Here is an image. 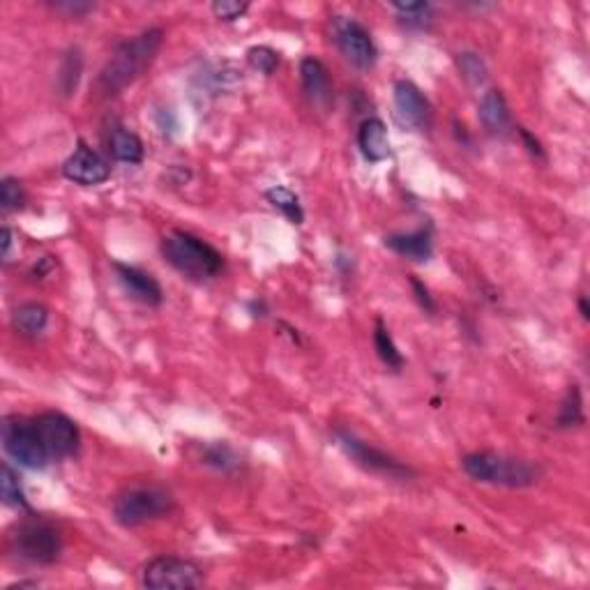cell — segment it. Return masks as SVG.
I'll return each mask as SVG.
<instances>
[{
	"mask_svg": "<svg viewBox=\"0 0 590 590\" xmlns=\"http://www.w3.org/2000/svg\"><path fill=\"white\" fill-rule=\"evenodd\" d=\"M164 42V31L162 28H148L134 37H127L125 42L115 46L106 65L102 67L100 76L95 81V93L100 97H113L123 93L127 85L134 84L136 79L151 70L155 63L157 54Z\"/></svg>",
	"mask_w": 590,
	"mask_h": 590,
	"instance_id": "6da1fadb",
	"label": "cell"
},
{
	"mask_svg": "<svg viewBox=\"0 0 590 590\" xmlns=\"http://www.w3.org/2000/svg\"><path fill=\"white\" fill-rule=\"evenodd\" d=\"M466 476L480 485L494 487H510V489H524L540 482L545 476L537 461L519 459V457H506L498 452H470L461 459Z\"/></svg>",
	"mask_w": 590,
	"mask_h": 590,
	"instance_id": "7a4b0ae2",
	"label": "cell"
},
{
	"mask_svg": "<svg viewBox=\"0 0 590 590\" xmlns=\"http://www.w3.org/2000/svg\"><path fill=\"white\" fill-rule=\"evenodd\" d=\"M162 256L173 270L192 281H208L224 268V256L190 231L175 229L162 238Z\"/></svg>",
	"mask_w": 590,
	"mask_h": 590,
	"instance_id": "3957f363",
	"label": "cell"
},
{
	"mask_svg": "<svg viewBox=\"0 0 590 590\" xmlns=\"http://www.w3.org/2000/svg\"><path fill=\"white\" fill-rule=\"evenodd\" d=\"M10 542L16 556L33 563V565H51L61 558L63 551L61 530L40 516H31V519L16 524Z\"/></svg>",
	"mask_w": 590,
	"mask_h": 590,
	"instance_id": "277c9868",
	"label": "cell"
},
{
	"mask_svg": "<svg viewBox=\"0 0 590 590\" xmlns=\"http://www.w3.org/2000/svg\"><path fill=\"white\" fill-rule=\"evenodd\" d=\"M173 510V496L157 487L123 491L113 500V519L125 528H136L148 521L164 519Z\"/></svg>",
	"mask_w": 590,
	"mask_h": 590,
	"instance_id": "5b68a950",
	"label": "cell"
},
{
	"mask_svg": "<svg viewBox=\"0 0 590 590\" xmlns=\"http://www.w3.org/2000/svg\"><path fill=\"white\" fill-rule=\"evenodd\" d=\"M3 450L21 468L42 470L49 464V455L42 446L35 425L28 418L7 416L3 420Z\"/></svg>",
	"mask_w": 590,
	"mask_h": 590,
	"instance_id": "8992f818",
	"label": "cell"
},
{
	"mask_svg": "<svg viewBox=\"0 0 590 590\" xmlns=\"http://www.w3.org/2000/svg\"><path fill=\"white\" fill-rule=\"evenodd\" d=\"M337 443L341 446V450L350 457V459L356 461L360 468L369 470V473H376V476H383L388 480H399V482H408L416 477V470L406 466L404 461L395 459L388 452L379 450V447L369 446L367 440L358 438L356 434H350V431L339 429L335 431Z\"/></svg>",
	"mask_w": 590,
	"mask_h": 590,
	"instance_id": "52a82bcc",
	"label": "cell"
},
{
	"mask_svg": "<svg viewBox=\"0 0 590 590\" xmlns=\"http://www.w3.org/2000/svg\"><path fill=\"white\" fill-rule=\"evenodd\" d=\"M141 584L151 590H190L203 585V570L194 560L157 556L143 567Z\"/></svg>",
	"mask_w": 590,
	"mask_h": 590,
	"instance_id": "ba28073f",
	"label": "cell"
},
{
	"mask_svg": "<svg viewBox=\"0 0 590 590\" xmlns=\"http://www.w3.org/2000/svg\"><path fill=\"white\" fill-rule=\"evenodd\" d=\"M37 436H40L42 446H44L49 459H70L79 452L81 446V434L79 427L72 418H67L65 413L58 410H44L37 418H33Z\"/></svg>",
	"mask_w": 590,
	"mask_h": 590,
	"instance_id": "9c48e42d",
	"label": "cell"
},
{
	"mask_svg": "<svg viewBox=\"0 0 590 590\" xmlns=\"http://www.w3.org/2000/svg\"><path fill=\"white\" fill-rule=\"evenodd\" d=\"M332 33H335V42L346 61L353 63L360 70H371L376 65L379 49H376L371 33L360 21L349 19V16H335Z\"/></svg>",
	"mask_w": 590,
	"mask_h": 590,
	"instance_id": "30bf717a",
	"label": "cell"
},
{
	"mask_svg": "<svg viewBox=\"0 0 590 590\" xmlns=\"http://www.w3.org/2000/svg\"><path fill=\"white\" fill-rule=\"evenodd\" d=\"M63 175L67 181L84 187H95L109 181L111 166L97 151H93L85 141H79L76 151L63 164Z\"/></svg>",
	"mask_w": 590,
	"mask_h": 590,
	"instance_id": "8fae6325",
	"label": "cell"
},
{
	"mask_svg": "<svg viewBox=\"0 0 590 590\" xmlns=\"http://www.w3.org/2000/svg\"><path fill=\"white\" fill-rule=\"evenodd\" d=\"M395 115L401 127L408 130H427L431 123V106L422 91L413 81L395 84Z\"/></svg>",
	"mask_w": 590,
	"mask_h": 590,
	"instance_id": "7c38bea8",
	"label": "cell"
},
{
	"mask_svg": "<svg viewBox=\"0 0 590 590\" xmlns=\"http://www.w3.org/2000/svg\"><path fill=\"white\" fill-rule=\"evenodd\" d=\"M113 270L118 275V281L123 284L125 293L130 295L132 300L141 302L145 307H160L164 300V290H162L160 281L151 275V272L141 270L136 265L121 263L113 261Z\"/></svg>",
	"mask_w": 590,
	"mask_h": 590,
	"instance_id": "4fadbf2b",
	"label": "cell"
},
{
	"mask_svg": "<svg viewBox=\"0 0 590 590\" xmlns=\"http://www.w3.org/2000/svg\"><path fill=\"white\" fill-rule=\"evenodd\" d=\"M300 79H302V91L305 95L310 97V102L319 109L328 111L332 106V81H330V72L319 58L314 55H307L302 58L300 63Z\"/></svg>",
	"mask_w": 590,
	"mask_h": 590,
	"instance_id": "5bb4252c",
	"label": "cell"
},
{
	"mask_svg": "<svg viewBox=\"0 0 590 590\" xmlns=\"http://www.w3.org/2000/svg\"><path fill=\"white\" fill-rule=\"evenodd\" d=\"M383 245L392 250L395 254L404 256L416 263H427L434 256V238H431V229H418L410 233H392L386 235Z\"/></svg>",
	"mask_w": 590,
	"mask_h": 590,
	"instance_id": "9a60e30c",
	"label": "cell"
},
{
	"mask_svg": "<svg viewBox=\"0 0 590 590\" xmlns=\"http://www.w3.org/2000/svg\"><path fill=\"white\" fill-rule=\"evenodd\" d=\"M358 148L369 162H386L392 157L390 136H388L386 123L380 118H367L358 130Z\"/></svg>",
	"mask_w": 590,
	"mask_h": 590,
	"instance_id": "2e32d148",
	"label": "cell"
},
{
	"mask_svg": "<svg viewBox=\"0 0 590 590\" xmlns=\"http://www.w3.org/2000/svg\"><path fill=\"white\" fill-rule=\"evenodd\" d=\"M477 115H480L482 125L491 132V134H506L510 130V106H507L506 95L500 91H487L482 95L480 106H477Z\"/></svg>",
	"mask_w": 590,
	"mask_h": 590,
	"instance_id": "e0dca14e",
	"label": "cell"
},
{
	"mask_svg": "<svg viewBox=\"0 0 590 590\" xmlns=\"http://www.w3.org/2000/svg\"><path fill=\"white\" fill-rule=\"evenodd\" d=\"M109 152L113 160L125 164H141L143 162V141L127 127H113L109 134Z\"/></svg>",
	"mask_w": 590,
	"mask_h": 590,
	"instance_id": "ac0fdd59",
	"label": "cell"
},
{
	"mask_svg": "<svg viewBox=\"0 0 590 590\" xmlns=\"http://www.w3.org/2000/svg\"><path fill=\"white\" fill-rule=\"evenodd\" d=\"M12 323L24 337H37L46 330L49 323V310L40 302H24L12 314Z\"/></svg>",
	"mask_w": 590,
	"mask_h": 590,
	"instance_id": "d6986e66",
	"label": "cell"
},
{
	"mask_svg": "<svg viewBox=\"0 0 590 590\" xmlns=\"http://www.w3.org/2000/svg\"><path fill=\"white\" fill-rule=\"evenodd\" d=\"M374 349H376V353H379L380 362H383L388 369H392V371L404 369V365H406L404 356H401V350L397 349L390 330H388V326L380 319H376V326H374Z\"/></svg>",
	"mask_w": 590,
	"mask_h": 590,
	"instance_id": "ffe728a7",
	"label": "cell"
},
{
	"mask_svg": "<svg viewBox=\"0 0 590 590\" xmlns=\"http://www.w3.org/2000/svg\"><path fill=\"white\" fill-rule=\"evenodd\" d=\"M265 199H268V203H270L272 208H277L290 224L300 226L302 221H305V211H302L300 199H298V194H293L289 187H270V190L265 192Z\"/></svg>",
	"mask_w": 590,
	"mask_h": 590,
	"instance_id": "44dd1931",
	"label": "cell"
},
{
	"mask_svg": "<svg viewBox=\"0 0 590 590\" xmlns=\"http://www.w3.org/2000/svg\"><path fill=\"white\" fill-rule=\"evenodd\" d=\"M0 496H3V503L7 507L16 512H31V503L25 498V491L21 487L19 476L15 473L10 464H3V470H0Z\"/></svg>",
	"mask_w": 590,
	"mask_h": 590,
	"instance_id": "7402d4cb",
	"label": "cell"
},
{
	"mask_svg": "<svg viewBox=\"0 0 590 590\" xmlns=\"http://www.w3.org/2000/svg\"><path fill=\"white\" fill-rule=\"evenodd\" d=\"M585 422L584 418V401H581V390L579 386H570L565 399L560 404L558 418H556V425L560 429H572V427H581Z\"/></svg>",
	"mask_w": 590,
	"mask_h": 590,
	"instance_id": "603a6c76",
	"label": "cell"
},
{
	"mask_svg": "<svg viewBox=\"0 0 590 590\" xmlns=\"http://www.w3.org/2000/svg\"><path fill=\"white\" fill-rule=\"evenodd\" d=\"M392 10L401 16L408 28H416V31H427L431 25V12L434 7L429 3H392Z\"/></svg>",
	"mask_w": 590,
	"mask_h": 590,
	"instance_id": "cb8c5ba5",
	"label": "cell"
},
{
	"mask_svg": "<svg viewBox=\"0 0 590 590\" xmlns=\"http://www.w3.org/2000/svg\"><path fill=\"white\" fill-rule=\"evenodd\" d=\"M457 70H459L461 79L468 85H485V81L489 79V70H487L485 61L473 51H464L457 55Z\"/></svg>",
	"mask_w": 590,
	"mask_h": 590,
	"instance_id": "d4e9b609",
	"label": "cell"
},
{
	"mask_svg": "<svg viewBox=\"0 0 590 590\" xmlns=\"http://www.w3.org/2000/svg\"><path fill=\"white\" fill-rule=\"evenodd\" d=\"M81 70H84V58H81L79 49H72L70 54L65 55V61H63L61 67V76H58V88L65 97H70L72 93L76 91V85H79L81 79Z\"/></svg>",
	"mask_w": 590,
	"mask_h": 590,
	"instance_id": "484cf974",
	"label": "cell"
},
{
	"mask_svg": "<svg viewBox=\"0 0 590 590\" xmlns=\"http://www.w3.org/2000/svg\"><path fill=\"white\" fill-rule=\"evenodd\" d=\"M247 63H250L256 72H261V74L272 76L277 67H280V54L265 44L251 46V49L247 51Z\"/></svg>",
	"mask_w": 590,
	"mask_h": 590,
	"instance_id": "4316f807",
	"label": "cell"
},
{
	"mask_svg": "<svg viewBox=\"0 0 590 590\" xmlns=\"http://www.w3.org/2000/svg\"><path fill=\"white\" fill-rule=\"evenodd\" d=\"M203 464L229 473V470L238 468V457H235V452L231 450L229 446H224V443H217V446H211L208 450H205Z\"/></svg>",
	"mask_w": 590,
	"mask_h": 590,
	"instance_id": "83f0119b",
	"label": "cell"
},
{
	"mask_svg": "<svg viewBox=\"0 0 590 590\" xmlns=\"http://www.w3.org/2000/svg\"><path fill=\"white\" fill-rule=\"evenodd\" d=\"M21 205H24V187L16 178L7 175L0 182V208H3V212H12L19 211Z\"/></svg>",
	"mask_w": 590,
	"mask_h": 590,
	"instance_id": "f1b7e54d",
	"label": "cell"
},
{
	"mask_svg": "<svg viewBox=\"0 0 590 590\" xmlns=\"http://www.w3.org/2000/svg\"><path fill=\"white\" fill-rule=\"evenodd\" d=\"M211 10L217 19L235 21V19H241V16L247 15V10H250V3H238V0H215Z\"/></svg>",
	"mask_w": 590,
	"mask_h": 590,
	"instance_id": "f546056e",
	"label": "cell"
},
{
	"mask_svg": "<svg viewBox=\"0 0 590 590\" xmlns=\"http://www.w3.org/2000/svg\"><path fill=\"white\" fill-rule=\"evenodd\" d=\"M49 5L51 10L70 16V19H81V16L91 15L95 10V3H85V0H55V3H49Z\"/></svg>",
	"mask_w": 590,
	"mask_h": 590,
	"instance_id": "4dcf8cb0",
	"label": "cell"
},
{
	"mask_svg": "<svg viewBox=\"0 0 590 590\" xmlns=\"http://www.w3.org/2000/svg\"><path fill=\"white\" fill-rule=\"evenodd\" d=\"M408 281H410V289H413V293H416L418 305H420L427 314H436V300H434V295L429 293V289H427V286L422 284L416 275H410Z\"/></svg>",
	"mask_w": 590,
	"mask_h": 590,
	"instance_id": "1f68e13d",
	"label": "cell"
},
{
	"mask_svg": "<svg viewBox=\"0 0 590 590\" xmlns=\"http://www.w3.org/2000/svg\"><path fill=\"white\" fill-rule=\"evenodd\" d=\"M516 132H519L521 141L526 143V151H528L533 157H540V160H545V151H542L540 141H537L536 136L530 134V132L526 130V127H516Z\"/></svg>",
	"mask_w": 590,
	"mask_h": 590,
	"instance_id": "d6a6232c",
	"label": "cell"
},
{
	"mask_svg": "<svg viewBox=\"0 0 590 590\" xmlns=\"http://www.w3.org/2000/svg\"><path fill=\"white\" fill-rule=\"evenodd\" d=\"M0 238H3V261H10V254H12V241H15V233H12V229H7V226H3V233H0Z\"/></svg>",
	"mask_w": 590,
	"mask_h": 590,
	"instance_id": "836d02e7",
	"label": "cell"
},
{
	"mask_svg": "<svg viewBox=\"0 0 590 590\" xmlns=\"http://www.w3.org/2000/svg\"><path fill=\"white\" fill-rule=\"evenodd\" d=\"M579 311H581V316H584V320L590 319V307H588V298H585V295H581L579 298Z\"/></svg>",
	"mask_w": 590,
	"mask_h": 590,
	"instance_id": "e575fe53",
	"label": "cell"
},
{
	"mask_svg": "<svg viewBox=\"0 0 590 590\" xmlns=\"http://www.w3.org/2000/svg\"><path fill=\"white\" fill-rule=\"evenodd\" d=\"M15 588H37V581H19V584L7 585V590H15Z\"/></svg>",
	"mask_w": 590,
	"mask_h": 590,
	"instance_id": "d590c367",
	"label": "cell"
}]
</instances>
